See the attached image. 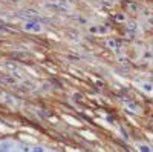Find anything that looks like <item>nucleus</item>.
<instances>
[{
    "mask_svg": "<svg viewBox=\"0 0 153 152\" xmlns=\"http://www.w3.org/2000/svg\"><path fill=\"white\" fill-rule=\"evenodd\" d=\"M25 29L26 31H32V32H40L41 31V26L38 22H28L25 25Z\"/></svg>",
    "mask_w": 153,
    "mask_h": 152,
    "instance_id": "f257e3e1",
    "label": "nucleus"
},
{
    "mask_svg": "<svg viewBox=\"0 0 153 152\" xmlns=\"http://www.w3.org/2000/svg\"><path fill=\"white\" fill-rule=\"evenodd\" d=\"M139 151H141V152H152V149H150L147 145H139Z\"/></svg>",
    "mask_w": 153,
    "mask_h": 152,
    "instance_id": "f03ea898",
    "label": "nucleus"
},
{
    "mask_svg": "<svg viewBox=\"0 0 153 152\" xmlns=\"http://www.w3.org/2000/svg\"><path fill=\"white\" fill-rule=\"evenodd\" d=\"M0 152H9V145H2V148H0Z\"/></svg>",
    "mask_w": 153,
    "mask_h": 152,
    "instance_id": "7ed1b4c3",
    "label": "nucleus"
},
{
    "mask_svg": "<svg viewBox=\"0 0 153 152\" xmlns=\"http://www.w3.org/2000/svg\"><path fill=\"white\" fill-rule=\"evenodd\" d=\"M32 152H44V149L41 146H34L32 148Z\"/></svg>",
    "mask_w": 153,
    "mask_h": 152,
    "instance_id": "20e7f679",
    "label": "nucleus"
},
{
    "mask_svg": "<svg viewBox=\"0 0 153 152\" xmlns=\"http://www.w3.org/2000/svg\"><path fill=\"white\" fill-rule=\"evenodd\" d=\"M115 20H118V22H123V20H124V15H123V14H118V15H115Z\"/></svg>",
    "mask_w": 153,
    "mask_h": 152,
    "instance_id": "39448f33",
    "label": "nucleus"
},
{
    "mask_svg": "<svg viewBox=\"0 0 153 152\" xmlns=\"http://www.w3.org/2000/svg\"><path fill=\"white\" fill-rule=\"evenodd\" d=\"M20 149H22L23 152H29V151H31V149H29L28 146H25V145H20Z\"/></svg>",
    "mask_w": 153,
    "mask_h": 152,
    "instance_id": "423d86ee",
    "label": "nucleus"
},
{
    "mask_svg": "<svg viewBox=\"0 0 153 152\" xmlns=\"http://www.w3.org/2000/svg\"><path fill=\"white\" fill-rule=\"evenodd\" d=\"M91 32H92V34H96V32H98V28H96V26H92V28H91Z\"/></svg>",
    "mask_w": 153,
    "mask_h": 152,
    "instance_id": "0eeeda50",
    "label": "nucleus"
},
{
    "mask_svg": "<svg viewBox=\"0 0 153 152\" xmlns=\"http://www.w3.org/2000/svg\"><path fill=\"white\" fill-rule=\"evenodd\" d=\"M5 82H8V83H15V82H14V80H12L11 77H6V78H5Z\"/></svg>",
    "mask_w": 153,
    "mask_h": 152,
    "instance_id": "6e6552de",
    "label": "nucleus"
},
{
    "mask_svg": "<svg viewBox=\"0 0 153 152\" xmlns=\"http://www.w3.org/2000/svg\"><path fill=\"white\" fill-rule=\"evenodd\" d=\"M109 45H110L112 48H115V42H113V40H109Z\"/></svg>",
    "mask_w": 153,
    "mask_h": 152,
    "instance_id": "1a4fd4ad",
    "label": "nucleus"
}]
</instances>
